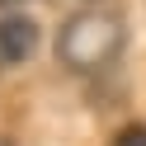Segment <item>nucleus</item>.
<instances>
[{"mask_svg": "<svg viewBox=\"0 0 146 146\" xmlns=\"http://www.w3.org/2000/svg\"><path fill=\"white\" fill-rule=\"evenodd\" d=\"M0 5H19V0H0Z\"/></svg>", "mask_w": 146, "mask_h": 146, "instance_id": "20e7f679", "label": "nucleus"}, {"mask_svg": "<svg viewBox=\"0 0 146 146\" xmlns=\"http://www.w3.org/2000/svg\"><path fill=\"white\" fill-rule=\"evenodd\" d=\"M38 52V24L29 14H0V66H19Z\"/></svg>", "mask_w": 146, "mask_h": 146, "instance_id": "f03ea898", "label": "nucleus"}, {"mask_svg": "<svg viewBox=\"0 0 146 146\" xmlns=\"http://www.w3.org/2000/svg\"><path fill=\"white\" fill-rule=\"evenodd\" d=\"M127 47V24L113 10H80L57 29V61L76 76H99Z\"/></svg>", "mask_w": 146, "mask_h": 146, "instance_id": "f257e3e1", "label": "nucleus"}, {"mask_svg": "<svg viewBox=\"0 0 146 146\" xmlns=\"http://www.w3.org/2000/svg\"><path fill=\"white\" fill-rule=\"evenodd\" d=\"M0 146H14V141H5V137H0Z\"/></svg>", "mask_w": 146, "mask_h": 146, "instance_id": "39448f33", "label": "nucleus"}, {"mask_svg": "<svg viewBox=\"0 0 146 146\" xmlns=\"http://www.w3.org/2000/svg\"><path fill=\"white\" fill-rule=\"evenodd\" d=\"M108 146H146V123H127V127H118Z\"/></svg>", "mask_w": 146, "mask_h": 146, "instance_id": "7ed1b4c3", "label": "nucleus"}]
</instances>
